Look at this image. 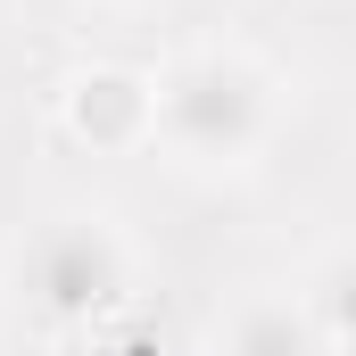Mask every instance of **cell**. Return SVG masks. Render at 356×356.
I'll return each mask as SVG.
<instances>
[{
  "label": "cell",
  "mask_w": 356,
  "mask_h": 356,
  "mask_svg": "<svg viewBox=\"0 0 356 356\" xmlns=\"http://www.w3.org/2000/svg\"><path fill=\"white\" fill-rule=\"evenodd\" d=\"M216 356H332V340L315 332L307 298H298V307H290V298H249V307L224 315Z\"/></svg>",
  "instance_id": "cell-4"
},
{
  "label": "cell",
  "mask_w": 356,
  "mask_h": 356,
  "mask_svg": "<svg viewBox=\"0 0 356 356\" xmlns=\"http://www.w3.org/2000/svg\"><path fill=\"white\" fill-rule=\"evenodd\" d=\"M307 315L332 340V356H356V249H332L307 282Z\"/></svg>",
  "instance_id": "cell-5"
},
{
  "label": "cell",
  "mask_w": 356,
  "mask_h": 356,
  "mask_svg": "<svg viewBox=\"0 0 356 356\" xmlns=\"http://www.w3.org/2000/svg\"><path fill=\"white\" fill-rule=\"evenodd\" d=\"M124 273H133V257L108 216H58L17 257V307H33L42 323L67 332V323H91L124 298Z\"/></svg>",
  "instance_id": "cell-2"
},
{
  "label": "cell",
  "mask_w": 356,
  "mask_h": 356,
  "mask_svg": "<svg viewBox=\"0 0 356 356\" xmlns=\"http://www.w3.org/2000/svg\"><path fill=\"white\" fill-rule=\"evenodd\" d=\"M273 124V83L241 50H191L158 75V141L191 166H241Z\"/></svg>",
  "instance_id": "cell-1"
},
{
  "label": "cell",
  "mask_w": 356,
  "mask_h": 356,
  "mask_svg": "<svg viewBox=\"0 0 356 356\" xmlns=\"http://www.w3.org/2000/svg\"><path fill=\"white\" fill-rule=\"evenodd\" d=\"M67 116H75L83 141L124 149V141L158 133V83H141V75H124V67H91L83 83L67 91Z\"/></svg>",
  "instance_id": "cell-3"
}]
</instances>
